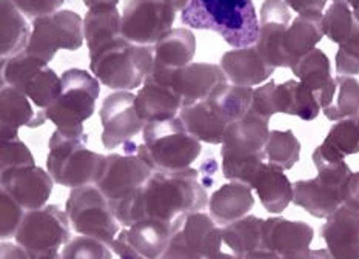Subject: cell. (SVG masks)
I'll use <instances>...</instances> for the list:
<instances>
[{
	"instance_id": "obj_18",
	"label": "cell",
	"mask_w": 359,
	"mask_h": 259,
	"mask_svg": "<svg viewBox=\"0 0 359 259\" xmlns=\"http://www.w3.org/2000/svg\"><path fill=\"white\" fill-rule=\"evenodd\" d=\"M2 190L25 210H37L48 202L54 180L48 171L39 167H20L2 171Z\"/></svg>"
},
{
	"instance_id": "obj_47",
	"label": "cell",
	"mask_w": 359,
	"mask_h": 259,
	"mask_svg": "<svg viewBox=\"0 0 359 259\" xmlns=\"http://www.w3.org/2000/svg\"><path fill=\"white\" fill-rule=\"evenodd\" d=\"M159 259H204V258L187 246V242L182 238L181 230H179L173 234L168 247L165 248V252L162 253Z\"/></svg>"
},
{
	"instance_id": "obj_5",
	"label": "cell",
	"mask_w": 359,
	"mask_h": 259,
	"mask_svg": "<svg viewBox=\"0 0 359 259\" xmlns=\"http://www.w3.org/2000/svg\"><path fill=\"white\" fill-rule=\"evenodd\" d=\"M88 136H69L56 130L48 142L46 171L56 184L68 188L97 184L107 156L88 150Z\"/></svg>"
},
{
	"instance_id": "obj_50",
	"label": "cell",
	"mask_w": 359,
	"mask_h": 259,
	"mask_svg": "<svg viewBox=\"0 0 359 259\" xmlns=\"http://www.w3.org/2000/svg\"><path fill=\"white\" fill-rule=\"evenodd\" d=\"M0 259H33L25 248L13 242H2V258Z\"/></svg>"
},
{
	"instance_id": "obj_30",
	"label": "cell",
	"mask_w": 359,
	"mask_h": 259,
	"mask_svg": "<svg viewBox=\"0 0 359 259\" xmlns=\"http://www.w3.org/2000/svg\"><path fill=\"white\" fill-rule=\"evenodd\" d=\"M321 15H298L293 19L288 27L284 37V51L290 60V68L296 60L306 56L311 50L316 48V44L323 41L324 28H323Z\"/></svg>"
},
{
	"instance_id": "obj_15",
	"label": "cell",
	"mask_w": 359,
	"mask_h": 259,
	"mask_svg": "<svg viewBox=\"0 0 359 259\" xmlns=\"http://www.w3.org/2000/svg\"><path fill=\"white\" fill-rule=\"evenodd\" d=\"M135 98L130 91H116L104 99L99 116L104 127L102 144L107 150L130 142L131 138L144 130L145 122L136 112Z\"/></svg>"
},
{
	"instance_id": "obj_46",
	"label": "cell",
	"mask_w": 359,
	"mask_h": 259,
	"mask_svg": "<svg viewBox=\"0 0 359 259\" xmlns=\"http://www.w3.org/2000/svg\"><path fill=\"white\" fill-rule=\"evenodd\" d=\"M15 6L19 8L22 14L28 15L31 19L43 18L60 11L59 8L64 6L67 0H13Z\"/></svg>"
},
{
	"instance_id": "obj_11",
	"label": "cell",
	"mask_w": 359,
	"mask_h": 259,
	"mask_svg": "<svg viewBox=\"0 0 359 259\" xmlns=\"http://www.w3.org/2000/svg\"><path fill=\"white\" fill-rule=\"evenodd\" d=\"M123 153L108 154L96 187L104 193L111 208L130 199L151 178L154 170L136 153L133 142L123 144Z\"/></svg>"
},
{
	"instance_id": "obj_26",
	"label": "cell",
	"mask_w": 359,
	"mask_h": 259,
	"mask_svg": "<svg viewBox=\"0 0 359 259\" xmlns=\"http://www.w3.org/2000/svg\"><path fill=\"white\" fill-rule=\"evenodd\" d=\"M292 72L304 85L316 94L323 109L332 104L334 91H337V79L332 77L330 60L324 51L319 48L311 50L306 56L294 62Z\"/></svg>"
},
{
	"instance_id": "obj_33",
	"label": "cell",
	"mask_w": 359,
	"mask_h": 259,
	"mask_svg": "<svg viewBox=\"0 0 359 259\" xmlns=\"http://www.w3.org/2000/svg\"><path fill=\"white\" fill-rule=\"evenodd\" d=\"M15 90L25 94L37 109H46L60 96L62 79L48 65L39 64L22 77Z\"/></svg>"
},
{
	"instance_id": "obj_34",
	"label": "cell",
	"mask_w": 359,
	"mask_h": 259,
	"mask_svg": "<svg viewBox=\"0 0 359 259\" xmlns=\"http://www.w3.org/2000/svg\"><path fill=\"white\" fill-rule=\"evenodd\" d=\"M83 36L90 54L122 36V18L118 8L88 10L83 19Z\"/></svg>"
},
{
	"instance_id": "obj_16",
	"label": "cell",
	"mask_w": 359,
	"mask_h": 259,
	"mask_svg": "<svg viewBox=\"0 0 359 259\" xmlns=\"http://www.w3.org/2000/svg\"><path fill=\"white\" fill-rule=\"evenodd\" d=\"M290 23V8L284 0H265L261 6L259 37L255 46L264 60L275 68H290L284 51V37Z\"/></svg>"
},
{
	"instance_id": "obj_58",
	"label": "cell",
	"mask_w": 359,
	"mask_h": 259,
	"mask_svg": "<svg viewBox=\"0 0 359 259\" xmlns=\"http://www.w3.org/2000/svg\"><path fill=\"white\" fill-rule=\"evenodd\" d=\"M332 2H337V0H332ZM341 2H346V0H341Z\"/></svg>"
},
{
	"instance_id": "obj_4",
	"label": "cell",
	"mask_w": 359,
	"mask_h": 259,
	"mask_svg": "<svg viewBox=\"0 0 359 259\" xmlns=\"http://www.w3.org/2000/svg\"><path fill=\"white\" fill-rule=\"evenodd\" d=\"M144 144L136 147V153L154 171L175 173L190 168L201 154L198 140L179 117L163 122H148L142 130Z\"/></svg>"
},
{
	"instance_id": "obj_54",
	"label": "cell",
	"mask_w": 359,
	"mask_h": 259,
	"mask_svg": "<svg viewBox=\"0 0 359 259\" xmlns=\"http://www.w3.org/2000/svg\"><path fill=\"white\" fill-rule=\"evenodd\" d=\"M347 5L352 8V13L355 15V19L359 22V0H346Z\"/></svg>"
},
{
	"instance_id": "obj_53",
	"label": "cell",
	"mask_w": 359,
	"mask_h": 259,
	"mask_svg": "<svg viewBox=\"0 0 359 259\" xmlns=\"http://www.w3.org/2000/svg\"><path fill=\"white\" fill-rule=\"evenodd\" d=\"M163 2H167V4H170L171 6L175 8L176 11H182L184 8L189 5V2L190 0H163Z\"/></svg>"
},
{
	"instance_id": "obj_49",
	"label": "cell",
	"mask_w": 359,
	"mask_h": 259,
	"mask_svg": "<svg viewBox=\"0 0 359 259\" xmlns=\"http://www.w3.org/2000/svg\"><path fill=\"white\" fill-rule=\"evenodd\" d=\"M344 204L355 210H359V171L352 173L344 184Z\"/></svg>"
},
{
	"instance_id": "obj_27",
	"label": "cell",
	"mask_w": 359,
	"mask_h": 259,
	"mask_svg": "<svg viewBox=\"0 0 359 259\" xmlns=\"http://www.w3.org/2000/svg\"><path fill=\"white\" fill-rule=\"evenodd\" d=\"M252 190V187L239 180L219 187L208 201L210 216L219 225H229L247 216L255 206Z\"/></svg>"
},
{
	"instance_id": "obj_55",
	"label": "cell",
	"mask_w": 359,
	"mask_h": 259,
	"mask_svg": "<svg viewBox=\"0 0 359 259\" xmlns=\"http://www.w3.org/2000/svg\"><path fill=\"white\" fill-rule=\"evenodd\" d=\"M34 259H62V255H59L57 252H48V253L39 255Z\"/></svg>"
},
{
	"instance_id": "obj_23",
	"label": "cell",
	"mask_w": 359,
	"mask_h": 259,
	"mask_svg": "<svg viewBox=\"0 0 359 259\" xmlns=\"http://www.w3.org/2000/svg\"><path fill=\"white\" fill-rule=\"evenodd\" d=\"M247 185L256 190L264 208L279 215L293 201V184L280 170L269 162H261L250 175Z\"/></svg>"
},
{
	"instance_id": "obj_14",
	"label": "cell",
	"mask_w": 359,
	"mask_h": 259,
	"mask_svg": "<svg viewBox=\"0 0 359 259\" xmlns=\"http://www.w3.org/2000/svg\"><path fill=\"white\" fill-rule=\"evenodd\" d=\"M176 232L175 227L148 219L125 227L110 248L119 259H159Z\"/></svg>"
},
{
	"instance_id": "obj_37",
	"label": "cell",
	"mask_w": 359,
	"mask_h": 259,
	"mask_svg": "<svg viewBox=\"0 0 359 259\" xmlns=\"http://www.w3.org/2000/svg\"><path fill=\"white\" fill-rule=\"evenodd\" d=\"M265 219L257 216H244L222 229L224 244L230 247L236 258L262 246V229Z\"/></svg>"
},
{
	"instance_id": "obj_1",
	"label": "cell",
	"mask_w": 359,
	"mask_h": 259,
	"mask_svg": "<svg viewBox=\"0 0 359 259\" xmlns=\"http://www.w3.org/2000/svg\"><path fill=\"white\" fill-rule=\"evenodd\" d=\"M208 201L198 170L154 171L136 194L113 208V213L123 227L151 219L181 230L187 216L204 210Z\"/></svg>"
},
{
	"instance_id": "obj_3",
	"label": "cell",
	"mask_w": 359,
	"mask_h": 259,
	"mask_svg": "<svg viewBox=\"0 0 359 259\" xmlns=\"http://www.w3.org/2000/svg\"><path fill=\"white\" fill-rule=\"evenodd\" d=\"M90 68L108 88L136 90L153 69V46L133 44L121 36L90 54Z\"/></svg>"
},
{
	"instance_id": "obj_56",
	"label": "cell",
	"mask_w": 359,
	"mask_h": 259,
	"mask_svg": "<svg viewBox=\"0 0 359 259\" xmlns=\"http://www.w3.org/2000/svg\"><path fill=\"white\" fill-rule=\"evenodd\" d=\"M208 259H238L235 255H229V253H219V255H216V256H213V258H208Z\"/></svg>"
},
{
	"instance_id": "obj_32",
	"label": "cell",
	"mask_w": 359,
	"mask_h": 259,
	"mask_svg": "<svg viewBox=\"0 0 359 259\" xmlns=\"http://www.w3.org/2000/svg\"><path fill=\"white\" fill-rule=\"evenodd\" d=\"M275 100L278 113L296 116L302 121H313L321 112L316 94L301 81L276 84Z\"/></svg>"
},
{
	"instance_id": "obj_13",
	"label": "cell",
	"mask_w": 359,
	"mask_h": 259,
	"mask_svg": "<svg viewBox=\"0 0 359 259\" xmlns=\"http://www.w3.org/2000/svg\"><path fill=\"white\" fill-rule=\"evenodd\" d=\"M176 13L163 0H127L122 11V37L133 44L153 46L170 33Z\"/></svg>"
},
{
	"instance_id": "obj_39",
	"label": "cell",
	"mask_w": 359,
	"mask_h": 259,
	"mask_svg": "<svg viewBox=\"0 0 359 259\" xmlns=\"http://www.w3.org/2000/svg\"><path fill=\"white\" fill-rule=\"evenodd\" d=\"M301 144L292 130H273L265 145V161L280 170H290L299 161Z\"/></svg>"
},
{
	"instance_id": "obj_38",
	"label": "cell",
	"mask_w": 359,
	"mask_h": 259,
	"mask_svg": "<svg viewBox=\"0 0 359 259\" xmlns=\"http://www.w3.org/2000/svg\"><path fill=\"white\" fill-rule=\"evenodd\" d=\"M323 112L329 121L356 119L359 114V82L350 76H338L333 102Z\"/></svg>"
},
{
	"instance_id": "obj_43",
	"label": "cell",
	"mask_w": 359,
	"mask_h": 259,
	"mask_svg": "<svg viewBox=\"0 0 359 259\" xmlns=\"http://www.w3.org/2000/svg\"><path fill=\"white\" fill-rule=\"evenodd\" d=\"M20 204L15 201L11 194L6 192H0V215H2V221H0V234L2 239H10L15 237L19 227L25 218V211Z\"/></svg>"
},
{
	"instance_id": "obj_7",
	"label": "cell",
	"mask_w": 359,
	"mask_h": 259,
	"mask_svg": "<svg viewBox=\"0 0 359 259\" xmlns=\"http://www.w3.org/2000/svg\"><path fill=\"white\" fill-rule=\"evenodd\" d=\"M269 136V121L252 112L230 124L225 130L221 148L224 176L242 182L256 164L265 162V145Z\"/></svg>"
},
{
	"instance_id": "obj_17",
	"label": "cell",
	"mask_w": 359,
	"mask_h": 259,
	"mask_svg": "<svg viewBox=\"0 0 359 259\" xmlns=\"http://www.w3.org/2000/svg\"><path fill=\"white\" fill-rule=\"evenodd\" d=\"M196 53V37L187 28H175L153 45V69L147 79L171 85V76L190 65Z\"/></svg>"
},
{
	"instance_id": "obj_44",
	"label": "cell",
	"mask_w": 359,
	"mask_h": 259,
	"mask_svg": "<svg viewBox=\"0 0 359 259\" xmlns=\"http://www.w3.org/2000/svg\"><path fill=\"white\" fill-rule=\"evenodd\" d=\"M337 73L338 76L359 74V25L346 44L339 45L337 53Z\"/></svg>"
},
{
	"instance_id": "obj_21",
	"label": "cell",
	"mask_w": 359,
	"mask_h": 259,
	"mask_svg": "<svg viewBox=\"0 0 359 259\" xmlns=\"http://www.w3.org/2000/svg\"><path fill=\"white\" fill-rule=\"evenodd\" d=\"M315 232L302 221H288L285 218L265 219L262 229V248L278 253L280 258L310 250Z\"/></svg>"
},
{
	"instance_id": "obj_48",
	"label": "cell",
	"mask_w": 359,
	"mask_h": 259,
	"mask_svg": "<svg viewBox=\"0 0 359 259\" xmlns=\"http://www.w3.org/2000/svg\"><path fill=\"white\" fill-rule=\"evenodd\" d=\"M287 6L299 15H321L327 0H284Z\"/></svg>"
},
{
	"instance_id": "obj_52",
	"label": "cell",
	"mask_w": 359,
	"mask_h": 259,
	"mask_svg": "<svg viewBox=\"0 0 359 259\" xmlns=\"http://www.w3.org/2000/svg\"><path fill=\"white\" fill-rule=\"evenodd\" d=\"M88 10H97V8H111L119 4V0H82Z\"/></svg>"
},
{
	"instance_id": "obj_2",
	"label": "cell",
	"mask_w": 359,
	"mask_h": 259,
	"mask_svg": "<svg viewBox=\"0 0 359 259\" xmlns=\"http://www.w3.org/2000/svg\"><path fill=\"white\" fill-rule=\"evenodd\" d=\"M181 20L194 29L213 31L235 48L253 46L259 37L253 0H190Z\"/></svg>"
},
{
	"instance_id": "obj_29",
	"label": "cell",
	"mask_w": 359,
	"mask_h": 259,
	"mask_svg": "<svg viewBox=\"0 0 359 259\" xmlns=\"http://www.w3.org/2000/svg\"><path fill=\"white\" fill-rule=\"evenodd\" d=\"M181 233L187 246L204 259L221 253L224 244L222 229H217L212 216H207L201 211L189 215L182 225Z\"/></svg>"
},
{
	"instance_id": "obj_31",
	"label": "cell",
	"mask_w": 359,
	"mask_h": 259,
	"mask_svg": "<svg viewBox=\"0 0 359 259\" xmlns=\"http://www.w3.org/2000/svg\"><path fill=\"white\" fill-rule=\"evenodd\" d=\"M359 153V130L355 119L334 124L324 142L313 152V162H342L346 156Z\"/></svg>"
},
{
	"instance_id": "obj_40",
	"label": "cell",
	"mask_w": 359,
	"mask_h": 259,
	"mask_svg": "<svg viewBox=\"0 0 359 259\" xmlns=\"http://www.w3.org/2000/svg\"><path fill=\"white\" fill-rule=\"evenodd\" d=\"M358 25L359 22L355 19L352 8L347 5V2H341V0L332 2V5L324 13V34L338 45L346 44L350 36L355 33Z\"/></svg>"
},
{
	"instance_id": "obj_42",
	"label": "cell",
	"mask_w": 359,
	"mask_h": 259,
	"mask_svg": "<svg viewBox=\"0 0 359 259\" xmlns=\"http://www.w3.org/2000/svg\"><path fill=\"white\" fill-rule=\"evenodd\" d=\"M0 166L2 171L20 167H34L36 162L29 148L18 139H2L0 142Z\"/></svg>"
},
{
	"instance_id": "obj_6",
	"label": "cell",
	"mask_w": 359,
	"mask_h": 259,
	"mask_svg": "<svg viewBox=\"0 0 359 259\" xmlns=\"http://www.w3.org/2000/svg\"><path fill=\"white\" fill-rule=\"evenodd\" d=\"M60 79V96L50 108L43 109L46 119L65 135L88 136L83 131V122L95 113L100 93L99 79L79 68L67 69Z\"/></svg>"
},
{
	"instance_id": "obj_10",
	"label": "cell",
	"mask_w": 359,
	"mask_h": 259,
	"mask_svg": "<svg viewBox=\"0 0 359 259\" xmlns=\"http://www.w3.org/2000/svg\"><path fill=\"white\" fill-rule=\"evenodd\" d=\"M83 37L81 15L69 10H60L33 20V31L25 53L43 64H50L59 50H79Z\"/></svg>"
},
{
	"instance_id": "obj_57",
	"label": "cell",
	"mask_w": 359,
	"mask_h": 259,
	"mask_svg": "<svg viewBox=\"0 0 359 259\" xmlns=\"http://www.w3.org/2000/svg\"><path fill=\"white\" fill-rule=\"evenodd\" d=\"M355 121H356V125H358V130H359V114H358V117H356V119H355Z\"/></svg>"
},
{
	"instance_id": "obj_24",
	"label": "cell",
	"mask_w": 359,
	"mask_h": 259,
	"mask_svg": "<svg viewBox=\"0 0 359 259\" xmlns=\"http://www.w3.org/2000/svg\"><path fill=\"white\" fill-rule=\"evenodd\" d=\"M221 68L227 79L239 86L259 85L275 73V67L264 60L255 45L225 53L221 59Z\"/></svg>"
},
{
	"instance_id": "obj_51",
	"label": "cell",
	"mask_w": 359,
	"mask_h": 259,
	"mask_svg": "<svg viewBox=\"0 0 359 259\" xmlns=\"http://www.w3.org/2000/svg\"><path fill=\"white\" fill-rule=\"evenodd\" d=\"M238 259H283L278 253L275 252H270V250L267 248H256V250H252V252H248L245 255H242L241 258Z\"/></svg>"
},
{
	"instance_id": "obj_35",
	"label": "cell",
	"mask_w": 359,
	"mask_h": 259,
	"mask_svg": "<svg viewBox=\"0 0 359 259\" xmlns=\"http://www.w3.org/2000/svg\"><path fill=\"white\" fill-rule=\"evenodd\" d=\"M0 29H2V59L13 58L25 51L31 29L20 10L13 0H0Z\"/></svg>"
},
{
	"instance_id": "obj_41",
	"label": "cell",
	"mask_w": 359,
	"mask_h": 259,
	"mask_svg": "<svg viewBox=\"0 0 359 259\" xmlns=\"http://www.w3.org/2000/svg\"><path fill=\"white\" fill-rule=\"evenodd\" d=\"M62 259H113V253L104 241L81 234L67 242Z\"/></svg>"
},
{
	"instance_id": "obj_8",
	"label": "cell",
	"mask_w": 359,
	"mask_h": 259,
	"mask_svg": "<svg viewBox=\"0 0 359 259\" xmlns=\"http://www.w3.org/2000/svg\"><path fill=\"white\" fill-rule=\"evenodd\" d=\"M318 176L293 184V204L315 218H329L344 204V184L352 170L342 162L315 164Z\"/></svg>"
},
{
	"instance_id": "obj_25",
	"label": "cell",
	"mask_w": 359,
	"mask_h": 259,
	"mask_svg": "<svg viewBox=\"0 0 359 259\" xmlns=\"http://www.w3.org/2000/svg\"><path fill=\"white\" fill-rule=\"evenodd\" d=\"M135 105L140 119L148 124L175 119L181 112L182 102L171 85L145 79V85L136 94Z\"/></svg>"
},
{
	"instance_id": "obj_12",
	"label": "cell",
	"mask_w": 359,
	"mask_h": 259,
	"mask_svg": "<svg viewBox=\"0 0 359 259\" xmlns=\"http://www.w3.org/2000/svg\"><path fill=\"white\" fill-rule=\"evenodd\" d=\"M14 238L33 259L42 253L57 252L72 239L69 218L57 206L28 210Z\"/></svg>"
},
{
	"instance_id": "obj_9",
	"label": "cell",
	"mask_w": 359,
	"mask_h": 259,
	"mask_svg": "<svg viewBox=\"0 0 359 259\" xmlns=\"http://www.w3.org/2000/svg\"><path fill=\"white\" fill-rule=\"evenodd\" d=\"M65 211L73 229L83 237L96 238L111 246L119 234V221L110 202L96 185L73 188L67 199Z\"/></svg>"
},
{
	"instance_id": "obj_45",
	"label": "cell",
	"mask_w": 359,
	"mask_h": 259,
	"mask_svg": "<svg viewBox=\"0 0 359 259\" xmlns=\"http://www.w3.org/2000/svg\"><path fill=\"white\" fill-rule=\"evenodd\" d=\"M275 88H276V84L273 81L259 86V88H256L253 91V100H252V108H250V112L270 122V117L278 113L276 100H275Z\"/></svg>"
},
{
	"instance_id": "obj_19",
	"label": "cell",
	"mask_w": 359,
	"mask_h": 259,
	"mask_svg": "<svg viewBox=\"0 0 359 259\" xmlns=\"http://www.w3.org/2000/svg\"><path fill=\"white\" fill-rule=\"evenodd\" d=\"M227 76L219 65L190 64L179 68L171 76V86L181 98L182 107L207 100L217 86L227 84Z\"/></svg>"
},
{
	"instance_id": "obj_36",
	"label": "cell",
	"mask_w": 359,
	"mask_h": 259,
	"mask_svg": "<svg viewBox=\"0 0 359 259\" xmlns=\"http://www.w3.org/2000/svg\"><path fill=\"white\" fill-rule=\"evenodd\" d=\"M252 86H239L233 84H222L210 94L207 102L221 119L230 125L242 119L252 108L253 100Z\"/></svg>"
},
{
	"instance_id": "obj_28",
	"label": "cell",
	"mask_w": 359,
	"mask_h": 259,
	"mask_svg": "<svg viewBox=\"0 0 359 259\" xmlns=\"http://www.w3.org/2000/svg\"><path fill=\"white\" fill-rule=\"evenodd\" d=\"M179 119L201 142L217 145L224 142V135L229 125L225 124L207 100L198 102L190 107H182L179 112Z\"/></svg>"
},
{
	"instance_id": "obj_20",
	"label": "cell",
	"mask_w": 359,
	"mask_h": 259,
	"mask_svg": "<svg viewBox=\"0 0 359 259\" xmlns=\"http://www.w3.org/2000/svg\"><path fill=\"white\" fill-rule=\"evenodd\" d=\"M321 237L332 259H359V210L342 204L327 218Z\"/></svg>"
},
{
	"instance_id": "obj_22",
	"label": "cell",
	"mask_w": 359,
	"mask_h": 259,
	"mask_svg": "<svg viewBox=\"0 0 359 259\" xmlns=\"http://www.w3.org/2000/svg\"><path fill=\"white\" fill-rule=\"evenodd\" d=\"M46 121L43 109L34 112L31 100L13 86L0 90V138L18 139L19 128H37Z\"/></svg>"
}]
</instances>
